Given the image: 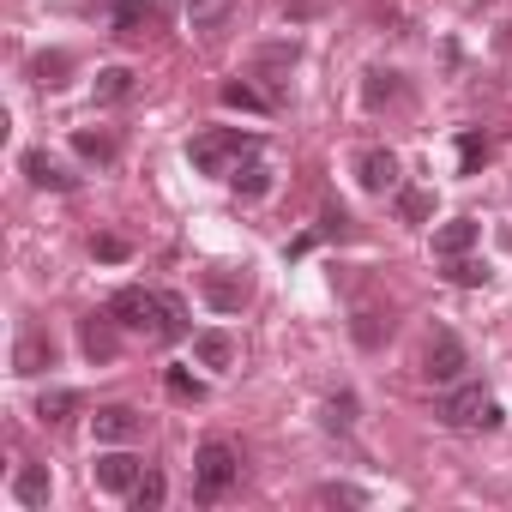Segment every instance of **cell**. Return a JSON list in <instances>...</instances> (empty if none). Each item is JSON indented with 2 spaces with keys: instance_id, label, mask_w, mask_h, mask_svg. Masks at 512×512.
I'll use <instances>...</instances> for the list:
<instances>
[{
  "instance_id": "9c48e42d",
  "label": "cell",
  "mask_w": 512,
  "mask_h": 512,
  "mask_svg": "<svg viewBox=\"0 0 512 512\" xmlns=\"http://www.w3.org/2000/svg\"><path fill=\"white\" fill-rule=\"evenodd\" d=\"M115 314L103 308V314H91V320H79V350L91 356V362H115L121 356V338H115Z\"/></svg>"
},
{
  "instance_id": "d4e9b609",
  "label": "cell",
  "mask_w": 512,
  "mask_h": 512,
  "mask_svg": "<svg viewBox=\"0 0 512 512\" xmlns=\"http://www.w3.org/2000/svg\"><path fill=\"white\" fill-rule=\"evenodd\" d=\"M446 284L476 290V284H488V266H482V260H470V253H458V260H446Z\"/></svg>"
},
{
  "instance_id": "6da1fadb",
  "label": "cell",
  "mask_w": 512,
  "mask_h": 512,
  "mask_svg": "<svg viewBox=\"0 0 512 512\" xmlns=\"http://www.w3.org/2000/svg\"><path fill=\"white\" fill-rule=\"evenodd\" d=\"M260 151V139L253 133H241V127H211V133H193L187 139V163L199 169V175H229L241 157H253Z\"/></svg>"
},
{
  "instance_id": "4dcf8cb0",
  "label": "cell",
  "mask_w": 512,
  "mask_h": 512,
  "mask_svg": "<svg viewBox=\"0 0 512 512\" xmlns=\"http://www.w3.org/2000/svg\"><path fill=\"white\" fill-rule=\"evenodd\" d=\"M314 500H320V506H362L368 494H362V488H350V482H326Z\"/></svg>"
},
{
  "instance_id": "7c38bea8",
  "label": "cell",
  "mask_w": 512,
  "mask_h": 512,
  "mask_svg": "<svg viewBox=\"0 0 512 512\" xmlns=\"http://www.w3.org/2000/svg\"><path fill=\"white\" fill-rule=\"evenodd\" d=\"M19 163H25L31 187H49V193H73V187H79V175H67V163H55L49 151H25Z\"/></svg>"
},
{
  "instance_id": "52a82bcc",
  "label": "cell",
  "mask_w": 512,
  "mask_h": 512,
  "mask_svg": "<svg viewBox=\"0 0 512 512\" xmlns=\"http://www.w3.org/2000/svg\"><path fill=\"white\" fill-rule=\"evenodd\" d=\"M199 296H205L217 314H241V302H247V272H235V266H211V272L199 278Z\"/></svg>"
},
{
  "instance_id": "83f0119b",
  "label": "cell",
  "mask_w": 512,
  "mask_h": 512,
  "mask_svg": "<svg viewBox=\"0 0 512 512\" xmlns=\"http://www.w3.org/2000/svg\"><path fill=\"white\" fill-rule=\"evenodd\" d=\"M163 386H169V398H181V404H199V398H205V380H193L187 368H169Z\"/></svg>"
},
{
  "instance_id": "f1b7e54d",
  "label": "cell",
  "mask_w": 512,
  "mask_h": 512,
  "mask_svg": "<svg viewBox=\"0 0 512 512\" xmlns=\"http://www.w3.org/2000/svg\"><path fill=\"white\" fill-rule=\"evenodd\" d=\"M163 308H169V314H163V338H157V344H181V338H187V308H181V296H163Z\"/></svg>"
},
{
  "instance_id": "1f68e13d",
  "label": "cell",
  "mask_w": 512,
  "mask_h": 512,
  "mask_svg": "<svg viewBox=\"0 0 512 512\" xmlns=\"http://www.w3.org/2000/svg\"><path fill=\"white\" fill-rule=\"evenodd\" d=\"M91 253H97V260H103V266H121V260H127V253H133V247H127L121 235H91Z\"/></svg>"
},
{
  "instance_id": "d6986e66",
  "label": "cell",
  "mask_w": 512,
  "mask_h": 512,
  "mask_svg": "<svg viewBox=\"0 0 512 512\" xmlns=\"http://www.w3.org/2000/svg\"><path fill=\"white\" fill-rule=\"evenodd\" d=\"M193 356H199L205 368H229V362H235V344H229V332H199V338H193Z\"/></svg>"
},
{
  "instance_id": "f546056e",
  "label": "cell",
  "mask_w": 512,
  "mask_h": 512,
  "mask_svg": "<svg viewBox=\"0 0 512 512\" xmlns=\"http://www.w3.org/2000/svg\"><path fill=\"white\" fill-rule=\"evenodd\" d=\"M362 97H368L374 109H380V103H392V97H398V73H380V67H374V73H368V85H362Z\"/></svg>"
},
{
  "instance_id": "ba28073f",
  "label": "cell",
  "mask_w": 512,
  "mask_h": 512,
  "mask_svg": "<svg viewBox=\"0 0 512 512\" xmlns=\"http://www.w3.org/2000/svg\"><path fill=\"white\" fill-rule=\"evenodd\" d=\"M139 428H145V416H139L133 404H103V410L91 416L97 446H127V440H139Z\"/></svg>"
},
{
  "instance_id": "ac0fdd59",
  "label": "cell",
  "mask_w": 512,
  "mask_h": 512,
  "mask_svg": "<svg viewBox=\"0 0 512 512\" xmlns=\"http://www.w3.org/2000/svg\"><path fill=\"white\" fill-rule=\"evenodd\" d=\"M67 73H73V55H67V49H49V55H37V61H31V79H37L43 91H61V85H67Z\"/></svg>"
},
{
  "instance_id": "e575fe53",
  "label": "cell",
  "mask_w": 512,
  "mask_h": 512,
  "mask_svg": "<svg viewBox=\"0 0 512 512\" xmlns=\"http://www.w3.org/2000/svg\"><path fill=\"white\" fill-rule=\"evenodd\" d=\"M356 344H380V314H356Z\"/></svg>"
},
{
  "instance_id": "d6a6232c",
  "label": "cell",
  "mask_w": 512,
  "mask_h": 512,
  "mask_svg": "<svg viewBox=\"0 0 512 512\" xmlns=\"http://www.w3.org/2000/svg\"><path fill=\"white\" fill-rule=\"evenodd\" d=\"M284 67H296V43H272V49H260V73H284Z\"/></svg>"
},
{
  "instance_id": "7a4b0ae2",
  "label": "cell",
  "mask_w": 512,
  "mask_h": 512,
  "mask_svg": "<svg viewBox=\"0 0 512 512\" xmlns=\"http://www.w3.org/2000/svg\"><path fill=\"white\" fill-rule=\"evenodd\" d=\"M235 476H241V458L229 440H205L193 452V500H223L235 488Z\"/></svg>"
},
{
  "instance_id": "7402d4cb",
  "label": "cell",
  "mask_w": 512,
  "mask_h": 512,
  "mask_svg": "<svg viewBox=\"0 0 512 512\" xmlns=\"http://www.w3.org/2000/svg\"><path fill=\"white\" fill-rule=\"evenodd\" d=\"M73 151H79L85 163H115V139H109V133H91V127L73 133Z\"/></svg>"
},
{
  "instance_id": "cb8c5ba5",
  "label": "cell",
  "mask_w": 512,
  "mask_h": 512,
  "mask_svg": "<svg viewBox=\"0 0 512 512\" xmlns=\"http://www.w3.org/2000/svg\"><path fill=\"white\" fill-rule=\"evenodd\" d=\"M163 494H169V482H163L157 470H145V476L133 482V494H127V500H133V512H157V506H163Z\"/></svg>"
},
{
  "instance_id": "ffe728a7",
  "label": "cell",
  "mask_w": 512,
  "mask_h": 512,
  "mask_svg": "<svg viewBox=\"0 0 512 512\" xmlns=\"http://www.w3.org/2000/svg\"><path fill=\"white\" fill-rule=\"evenodd\" d=\"M73 410H79V392H67V386H55V392H43V398H37V416H43L49 428H61Z\"/></svg>"
},
{
  "instance_id": "8992f818",
  "label": "cell",
  "mask_w": 512,
  "mask_h": 512,
  "mask_svg": "<svg viewBox=\"0 0 512 512\" xmlns=\"http://www.w3.org/2000/svg\"><path fill=\"white\" fill-rule=\"evenodd\" d=\"M356 181H362V193H398V187H404L398 157H392L386 145H362V151H356Z\"/></svg>"
},
{
  "instance_id": "8fae6325",
  "label": "cell",
  "mask_w": 512,
  "mask_h": 512,
  "mask_svg": "<svg viewBox=\"0 0 512 512\" xmlns=\"http://www.w3.org/2000/svg\"><path fill=\"white\" fill-rule=\"evenodd\" d=\"M91 476H97L103 494H133V482L145 476V464H139L133 452H103V458L91 464Z\"/></svg>"
},
{
  "instance_id": "277c9868",
  "label": "cell",
  "mask_w": 512,
  "mask_h": 512,
  "mask_svg": "<svg viewBox=\"0 0 512 512\" xmlns=\"http://www.w3.org/2000/svg\"><path fill=\"white\" fill-rule=\"evenodd\" d=\"M109 314L127 326V332H145V338H163V296L157 290H139V284H127V290H115L109 296Z\"/></svg>"
},
{
  "instance_id": "4316f807",
  "label": "cell",
  "mask_w": 512,
  "mask_h": 512,
  "mask_svg": "<svg viewBox=\"0 0 512 512\" xmlns=\"http://www.w3.org/2000/svg\"><path fill=\"white\" fill-rule=\"evenodd\" d=\"M482 163H488V139H482V133H458V169L476 175Z\"/></svg>"
},
{
  "instance_id": "30bf717a",
  "label": "cell",
  "mask_w": 512,
  "mask_h": 512,
  "mask_svg": "<svg viewBox=\"0 0 512 512\" xmlns=\"http://www.w3.org/2000/svg\"><path fill=\"white\" fill-rule=\"evenodd\" d=\"M55 338L49 332H19V344H13V374H25V380H37V374H49L55 368Z\"/></svg>"
},
{
  "instance_id": "484cf974",
  "label": "cell",
  "mask_w": 512,
  "mask_h": 512,
  "mask_svg": "<svg viewBox=\"0 0 512 512\" xmlns=\"http://www.w3.org/2000/svg\"><path fill=\"white\" fill-rule=\"evenodd\" d=\"M127 91H133V73L127 67H103L97 73V103H121Z\"/></svg>"
},
{
  "instance_id": "9a60e30c",
  "label": "cell",
  "mask_w": 512,
  "mask_h": 512,
  "mask_svg": "<svg viewBox=\"0 0 512 512\" xmlns=\"http://www.w3.org/2000/svg\"><path fill=\"white\" fill-rule=\"evenodd\" d=\"M229 187H235L241 199H266V193H272V169H266L260 157H247V163L229 169Z\"/></svg>"
},
{
  "instance_id": "2e32d148",
  "label": "cell",
  "mask_w": 512,
  "mask_h": 512,
  "mask_svg": "<svg viewBox=\"0 0 512 512\" xmlns=\"http://www.w3.org/2000/svg\"><path fill=\"white\" fill-rule=\"evenodd\" d=\"M13 500H19V506H49V464H19Z\"/></svg>"
},
{
  "instance_id": "836d02e7",
  "label": "cell",
  "mask_w": 512,
  "mask_h": 512,
  "mask_svg": "<svg viewBox=\"0 0 512 512\" xmlns=\"http://www.w3.org/2000/svg\"><path fill=\"white\" fill-rule=\"evenodd\" d=\"M326 422H332V428H350V422H356V398H332V404H326Z\"/></svg>"
},
{
  "instance_id": "3957f363",
  "label": "cell",
  "mask_w": 512,
  "mask_h": 512,
  "mask_svg": "<svg viewBox=\"0 0 512 512\" xmlns=\"http://www.w3.org/2000/svg\"><path fill=\"white\" fill-rule=\"evenodd\" d=\"M434 416H440L446 428H464V434H470V428H500V404H494L482 386H452Z\"/></svg>"
},
{
  "instance_id": "603a6c76",
  "label": "cell",
  "mask_w": 512,
  "mask_h": 512,
  "mask_svg": "<svg viewBox=\"0 0 512 512\" xmlns=\"http://www.w3.org/2000/svg\"><path fill=\"white\" fill-rule=\"evenodd\" d=\"M398 217L404 223H428L434 217V193L428 187H398Z\"/></svg>"
},
{
  "instance_id": "5bb4252c",
  "label": "cell",
  "mask_w": 512,
  "mask_h": 512,
  "mask_svg": "<svg viewBox=\"0 0 512 512\" xmlns=\"http://www.w3.org/2000/svg\"><path fill=\"white\" fill-rule=\"evenodd\" d=\"M470 247H476V223L470 217H452V223L434 229V253H440V260H458V253H470Z\"/></svg>"
},
{
  "instance_id": "5b68a950",
  "label": "cell",
  "mask_w": 512,
  "mask_h": 512,
  "mask_svg": "<svg viewBox=\"0 0 512 512\" xmlns=\"http://www.w3.org/2000/svg\"><path fill=\"white\" fill-rule=\"evenodd\" d=\"M464 368H470V350H464V338L458 332H428V350H422V374L434 380V386H452V380H464Z\"/></svg>"
},
{
  "instance_id": "44dd1931",
  "label": "cell",
  "mask_w": 512,
  "mask_h": 512,
  "mask_svg": "<svg viewBox=\"0 0 512 512\" xmlns=\"http://www.w3.org/2000/svg\"><path fill=\"white\" fill-rule=\"evenodd\" d=\"M151 25V0H115V37H139Z\"/></svg>"
},
{
  "instance_id": "e0dca14e",
  "label": "cell",
  "mask_w": 512,
  "mask_h": 512,
  "mask_svg": "<svg viewBox=\"0 0 512 512\" xmlns=\"http://www.w3.org/2000/svg\"><path fill=\"white\" fill-rule=\"evenodd\" d=\"M217 97H223V109H241V115H266V109H278V97H266V91H253L247 79H229V85H223Z\"/></svg>"
},
{
  "instance_id": "4fadbf2b",
  "label": "cell",
  "mask_w": 512,
  "mask_h": 512,
  "mask_svg": "<svg viewBox=\"0 0 512 512\" xmlns=\"http://www.w3.org/2000/svg\"><path fill=\"white\" fill-rule=\"evenodd\" d=\"M229 19H235V0H187V25H193L199 37L229 31Z\"/></svg>"
}]
</instances>
